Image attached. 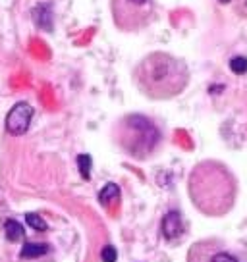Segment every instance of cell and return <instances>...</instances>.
Returning a JSON list of instances; mask_svg holds the SVG:
<instances>
[{
    "mask_svg": "<svg viewBox=\"0 0 247 262\" xmlns=\"http://www.w3.org/2000/svg\"><path fill=\"white\" fill-rule=\"evenodd\" d=\"M218 2H222V4H228V2H232V0H218Z\"/></svg>",
    "mask_w": 247,
    "mask_h": 262,
    "instance_id": "obj_17",
    "label": "cell"
},
{
    "mask_svg": "<svg viewBox=\"0 0 247 262\" xmlns=\"http://www.w3.org/2000/svg\"><path fill=\"white\" fill-rule=\"evenodd\" d=\"M133 83L151 100H170L186 91L190 83V68L170 52H151L135 66Z\"/></svg>",
    "mask_w": 247,
    "mask_h": 262,
    "instance_id": "obj_2",
    "label": "cell"
},
{
    "mask_svg": "<svg viewBox=\"0 0 247 262\" xmlns=\"http://www.w3.org/2000/svg\"><path fill=\"white\" fill-rule=\"evenodd\" d=\"M110 12L120 31L145 29L155 17V0H110Z\"/></svg>",
    "mask_w": 247,
    "mask_h": 262,
    "instance_id": "obj_4",
    "label": "cell"
},
{
    "mask_svg": "<svg viewBox=\"0 0 247 262\" xmlns=\"http://www.w3.org/2000/svg\"><path fill=\"white\" fill-rule=\"evenodd\" d=\"M116 145L135 160H147L160 143V131L143 114L122 116L114 127Z\"/></svg>",
    "mask_w": 247,
    "mask_h": 262,
    "instance_id": "obj_3",
    "label": "cell"
},
{
    "mask_svg": "<svg viewBox=\"0 0 247 262\" xmlns=\"http://www.w3.org/2000/svg\"><path fill=\"white\" fill-rule=\"evenodd\" d=\"M4 233H6V239L12 241V243H16V241H22L25 235V228L19 224L17 220H6L4 222Z\"/></svg>",
    "mask_w": 247,
    "mask_h": 262,
    "instance_id": "obj_11",
    "label": "cell"
},
{
    "mask_svg": "<svg viewBox=\"0 0 247 262\" xmlns=\"http://www.w3.org/2000/svg\"><path fill=\"white\" fill-rule=\"evenodd\" d=\"M230 70L238 75L247 74V58L245 56H234L230 60Z\"/></svg>",
    "mask_w": 247,
    "mask_h": 262,
    "instance_id": "obj_14",
    "label": "cell"
},
{
    "mask_svg": "<svg viewBox=\"0 0 247 262\" xmlns=\"http://www.w3.org/2000/svg\"><path fill=\"white\" fill-rule=\"evenodd\" d=\"M31 17H33L35 25L43 29V31H52V8L47 2H41L33 6L31 10Z\"/></svg>",
    "mask_w": 247,
    "mask_h": 262,
    "instance_id": "obj_8",
    "label": "cell"
},
{
    "mask_svg": "<svg viewBox=\"0 0 247 262\" xmlns=\"http://www.w3.org/2000/svg\"><path fill=\"white\" fill-rule=\"evenodd\" d=\"M25 222H27V226L29 228H33L35 231H47V222L43 220V216H39V214L35 212H27L25 214Z\"/></svg>",
    "mask_w": 247,
    "mask_h": 262,
    "instance_id": "obj_12",
    "label": "cell"
},
{
    "mask_svg": "<svg viewBox=\"0 0 247 262\" xmlns=\"http://www.w3.org/2000/svg\"><path fill=\"white\" fill-rule=\"evenodd\" d=\"M77 168H79V173H81L83 180H89L91 168H93V158L89 155H79L77 156Z\"/></svg>",
    "mask_w": 247,
    "mask_h": 262,
    "instance_id": "obj_13",
    "label": "cell"
},
{
    "mask_svg": "<svg viewBox=\"0 0 247 262\" xmlns=\"http://www.w3.org/2000/svg\"><path fill=\"white\" fill-rule=\"evenodd\" d=\"M100 260L102 262H116L118 260V251L112 245H105L100 251Z\"/></svg>",
    "mask_w": 247,
    "mask_h": 262,
    "instance_id": "obj_15",
    "label": "cell"
},
{
    "mask_svg": "<svg viewBox=\"0 0 247 262\" xmlns=\"http://www.w3.org/2000/svg\"><path fill=\"white\" fill-rule=\"evenodd\" d=\"M99 203L102 206H112L120 203V187L116 183H107L105 187L100 189L99 193Z\"/></svg>",
    "mask_w": 247,
    "mask_h": 262,
    "instance_id": "obj_9",
    "label": "cell"
},
{
    "mask_svg": "<svg viewBox=\"0 0 247 262\" xmlns=\"http://www.w3.org/2000/svg\"><path fill=\"white\" fill-rule=\"evenodd\" d=\"M49 251L50 245H47V243H24L19 256L22 258H39V256L49 254Z\"/></svg>",
    "mask_w": 247,
    "mask_h": 262,
    "instance_id": "obj_10",
    "label": "cell"
},
{
    "mask_svg": "<svg viewBox=\"0 0 247 262\" xmlns=\"http://www.w3.org/2000/svg\"><path fill=\"white\" fill-rule=\"evenodd\" d=\"M33 116H35V110L29 102H16L14 106L10 108L8 116H6V122H4V127H6V131H8L10 135L19 137V135L27 133Z\"/></svg>",
    "mask_w": 247,
    "mask_h": 262,
    "instance_id": "obj_6",
    "label": "cell"
},
{
    "mask_svg": "<svg viewBox=\"0 0 247 262\" xmlns=\"http://www.w3.org/2000/svg\"><path fill=\"white\" fill-rule=\"evenodd\" d=\"M236 14H239L241 17H247V0H232Z\"/></svg>",
    "mask_w": 247,
    "mask_h": 262,
    "instance_id": "obj_16",
    "label": "cell"
},
{
    "mask_svg": "<svg viewBox=\"0 0 247 262\" xmlns=\"http://www.w3.org/2000/svg\"><path fill=\"white\" fill-rule=\"evenodd\" d=\"M190 196L199 212L207 216H224L234 208L238 183L228 166L218 160H203L190 173Z\"/></svg>",
    "mask_w": 247,
    "mask_h": 262,
    "instance_id": "obj_1",
    "label": "cell"
},
{
    "mask_svg": "<svg viewBox=\"0 0 247 262\" xmlns=\"http://www.w3.org/2000/svg\"><path fill=\"white\" fill-rule=\"evenodd\" d=\"M188 262H239L220 239H199L188 251Z\"/></svg>",
    "mask_w": 247,
    "mask_h": 262,
    "instance_id": "obj_5",
    "label": "cell"
},
{
    "mask_svg": "<svg viewBox=\"0 0 247 262\" xmlns=\"http://www.w3.org/2000/svg\"><path fill=\"white\" fill-rule=\"evenodd\" d=\"M160 229H162V235H164L168 241L170 239H178L183 233V218H181V214L178 210H170L168 214H164V218H162V224H160Z\"/></svg>",
    "mask_w": 247,
    "mask_h": 262,
    "instance_id": "obj_7",
    "label": "cell"
}]
</instances>
